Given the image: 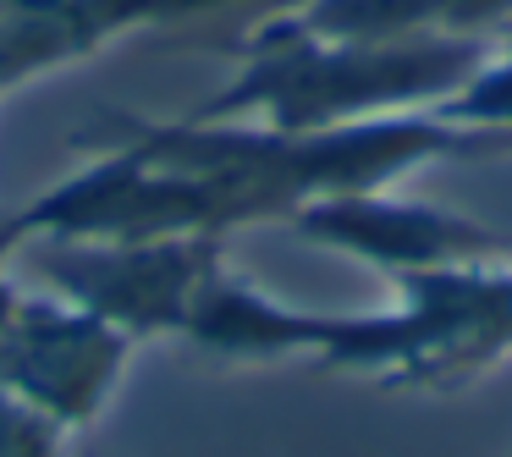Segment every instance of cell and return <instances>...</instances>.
<instances>
[{"label":"cell","instance_id":"obj_1","mask_svg":"<svg viewBox=\"0 0 512 457\" xmlns=\"http://www.w3.org/2000/svg\"><path fill=\"white\" fill-rule=\"evenodd\" d=\"M72 144H127L155 166L182 171L204 188L221 237L265 221L287 226L314 199L386 193L413 166L474 155L468 133L446 127L435 111L325 127V133H270L254 122H199V116L149 122L127 111H100Z\"/></svg>","mask_w":512,"mask_h":457},{"label":"cell","instance_id":"obj_2","mask_svg":"<svg viewBox=\"0 0 512 457\" xmlns=\"http://www.w3.org/2000/svg\"><path fill=\"white\" fill-rule=\"evenodd\" d=\"M232 56V83L193 111L199 122L325 133V127H353L446 105L490 61V39H320L292 17H276V23L254 28Z\"/></svg>","mask_w":512,"mask_h":457},{"label":"cell","instance_id":"obj_3","mask_svg":"<svg viewBox=\"0 0 512 457\" xmlns=\"http://www.w3.org/2000/svg\"><path fill=\"white\" fill-rule=\"evenodd\" d=\"M309 0H0V94L67 72L122 39L237 50Z\"/></svg>","mask_w":512,"mask_h":457},{"label":"cell","instance_id":"obj_4","mask_svg":"<svg viewBox=\"0 0 512 457\" xmlns=\"http://www.w3.org/2000/svg\"><path fill=\"white\" fill-rule=\"evenodd\" d=\"M39 248V276L56 298L111 320L138 347L177 342L204 281L226 265L221 237H155V243H72L50 237Z\"/></svg>","mask_w":512,"mask_h":457},{"label":"cell","instance_id":"obj_5","mask_svg":"<svg viewBox=\"0 0 512 457\" xmlns=\"http://www.w3.org/2000/svg\"><path fill=\"white\" fill-rule=\"evenodd\" d=\"M144 347L111 320L67 298H23L0 325V391L50 413L61 430L83 435L111 413L127 369Z\"/></svg>","mask_w":512,"mask_h":457},{"label":"cell","instance_id":"obj_6","mask_svg":"<svg viewBox=\"0 0 512 457\" xmlns=\"http://www.w3.org/2000/svg\"><path fill=\"white\" fill-rule=\"evenodd\" d=\"M402 358L391 386L457 391L512 353V265H446L397 276Z\"/></svg>","mask_w":512,"mask_h":457},{"label":"cell","instance_id":"obj_7","mask_svg":"<svg viewBox=\"0 0 512 457\" xmlns=\"http://www.w3.org/2000/svg\"><path fill=\"white\" fill-rule=\"evenodd\" d=\"M287 226L298 243L325 248V254H347L358 265H375L391 281L413 276V270H446V265H501L512 254L507 232L474 221V215L397 199L391 188L314 199Z\"/></svg>","mask_w":512,"mask_h":457},{"label":"cell","instance_id":"obj_8","mask_svg":"<svg viewBox=\"0 0 512 457\" xmlns=\"http://www.w3.org/2000/svg\"><path fill=\"white\" fill-rule=\"evenodd\" d=\"M325 325L331 314L281 303L232 265H221L204 281L177 342L215 364H287V358H320Z\"/></svg>","mask_w":512,"mask_h":457},{"label":"cell","instance_id":"obj_9","mask_svg":"<svg viewBox=\"0 0 512 457\" xmlns=\"http://www.w3.org/2000/svg\"><path fill=\"white\" fill-rule=\"evenodd\" d=\"M0 457H72V430H61L50 413L28 408L12 391H0Z\"/></svg>","mask_w":512,"mask_h":457},{"label":"cell","instance_id":"obj_10","mask_svg":"<svg viewBox=\"0 0 512 457\" xmlns=\"http://www.w3.org/2000/svg\"><path fill=\"white\" fill-rule=\"evenodd\" d=\"M512 28V0H452L446 6V34L496 39Z\"/></svg>","mask_w":512,"mask_h":457},{"label":"cell","instance_id":"obj_11","mask_svg":"<svg viewBox=\"0 0 512 457\" xmlns=\"http://www.w3.org/2000/svg\"><path fill=\"white\" fill-rule=\"evenodd\" d=\"M17 254H23V243H17L12 221L0 215V325L12 320V314H17V303H23V292H17V287H12V276H6V265H12Z\"/></svg>","mask_w":512,"mask_h":457},{"label":"cell","instance_id":"obj_12","mask_svg":"<svg viewBox=\"0 0 512 457\" xmlns=\"http://www.w3.org/2000/svg\"><path fill=\"white\" fill-rule=\"evenodd\" d=\"M0 105H6V94H0Z\"/></svg>","mask_w":512,"mask_h":457},{"label":"cell","instance_id":"obj_13","mask_svg":"<svg viewBox=\"0 0 512 457\" xmlns=\"http://www.w3.org/2000/svg\"><path fill=\"white\" fill-rule=\"evenodd\" d=\"M94 457H100V452H94Z\"/></svg>","mask_w":512,"mask_h":457}]
</instances>
